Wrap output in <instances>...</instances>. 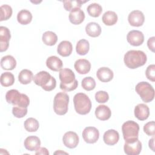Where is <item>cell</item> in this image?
Instances as JSON below:
<instances>
[{
	"label": "cell",
	"instance_id": "cell-30",
	"mask_svg": "<svg viewBox=\"0 0 155 155\" xmlns=\"http://www.w3.org/2000/svg\"><path fill=\"white\" fill-rule=\"evenodd\" d=\"M90 44L89 42L84 39L79 40L76 46V51L79 55H85L89 51Z\"/></svg>",
	"mask_w": 155,
	"mask_h": 155
},
{
	"label": "cell",
	"instance_id": "cell-4",
	"mask_svg": "<svg viewBox=\"0 0 155 155\" xmlns=\"http://www.w3.org/2000/svg\"><path fill=\"white\" fill-rule=\"evenodd\" d=\"M73 102L76 113L85 115L88 114L91 108V102L87 94L78 93L74 96Z\"/></svg>",
	"mask_w": 155,
	"mask_h": 155
},
{
	"label": "cell",
	"instance_id": "cell-23",
	"mask_svg": "<svg viewBox=\"0 0 155 155\" xmlns=\"http://www.w3.org/2000/svg\"><path fill=\"white\" fill-rule=\"evenodd\" d=\"M22 94V93H20L18 90L12 89L7 92L5 99L8 104H11L13 106L17 105L21 99Z\"/></svg>",
	"mask_w": 155,
	"mask_h": 155
},
{
	"label": "cell",
	"instance_id": "cell-44",
	"mask_svg": "<svg viewBox=\"0 0 155 155\" xmlns=\"http://www.w3.org/2000/svg\"><path fill=\"white\" fill-rule=\"evenodd\" d=\"M56 153H58V154H59V153H64V154H67V153H65V152H61V153H59V151H56V152H55V153H54V154H56Z\"/></svg>",
	"mask_w": 155,
	"mask_h": 155
},
{
	"label": "cell",
	"instance_id": "cell-3",
	"mask_svg": "<svg viewBox=\"0 0 155 155\" xmlns=\"http://www.w3.org/2000/svg\"><path fill=\"white\" fill-rule=\"evenodd\" d=\"M34 82L43 90L50 91L55 88L56 81L49 73L45 71H41L36 74L33 77Z\"/></svg>",
	"mask_w": 155,
	"mask_h": 155
},
{
	"label": "cell",
	"instance_id": "cell-6",
	"mask_svg": "<svg viewBox=\"0 0 155 155\" xmlns=\"http://www.w3.org/2000/svg\"><path fill=\"white\" fill-rule=\"evenodd\" d=\"M122 131L125 142L134 140L138 139L139 126L133 120H128L123 124Z\"/></svg>",
	"mask_w": 155,
	"mask_h": 155
},
{
	"label": "cell",
	"instance_id": "cell-25",
	"mask_svg": "<svg viewBox=\"0 0 155 155\" xmlns=\"http://www.w3.org/2000/svg\"><path fill=\"white\" fill-rule=\"evenodd\" d=\"M85 31L89 36L96 38L101 35V27L97 23L91 22L87 24L85 27Z\"/></svg>",
	"mask_w": 155,
	"mask_h": 155
},
{
	"label": "cell",
	"instance_id": "cell-18",
	"mask_svg": "<svg viewBox=\"0 0 155 155\" xmlns=\"http://www.w3.org/2000/svg\"><path fill=\"white\" fill-rule=\"evenodd\" d=\"M96 76L98 79L103 82H108L110 81L113 78V71L108 67H101L99 68L97 72Z\"/></svg>",
	"mask_w": 155,
	"mask_h": 155
},
{
	"label": "cell",
	"instance_id": "cell-10",
	"mask_svg": "<svg viewBox=\"0 0 155 155\" xmlns=\"http://www.w3.org/2000/svg\"><path fill=\"white\" fill-rule=\"evenodd\" d=\"M127 40L133 46H139L144 41V35L139 30H131L127 34Z\"/></svg>",
	"mask_w": 155,
	"mask_h": 155
},
{
	"label": "cell",
	"instance_id": "cell-5",
	"mask_svg": "<svg viewBox=\"0 0 155 155\" xmlns=\"http://www.w3.org/2000/svg\"><path fill=\"white\" fill-rule=\"evenodd\" d=\"M69 96L65 92L57 93L53 100L54 111L58 115H64L68 111Z\"/></svg>",
	"mask_w": 155,
	"mask_h": 155
},
{
	"label": "cell",
	"instance_id": "cell-33",
	"mask_svg": "<svg viewBox=\"0 0 155 155\" xmlns=\"http://www.w3.org/2000/svg\"><path fill=\"white\" fill-rule=\"evenodd\" d=\"M88 15L92 17L96 18L99 16L102 12V6L97 3L90 4L87 8Z\"/></svg>",
	"mask_w": 155,
	"mask_h": 155
},
{
	"label": "cell",
	"instance_id": "cell-22",
	"mask_svg": "<svg viewBox=\"0 0 155 155\" xmlns=\"http://www.w3.org/2000/svg\"><path fill=\"white\" fill-rule=\"evenodd\" d=\"M47 67L52 71H58L61 70L63 67V63L61 59L56 56L48 57L46 60Z\"/></svg>",
	"mask_w": 155,
	"mask_h": 155
},
{
	"label": "cell",
	"instance_id": "cell-2",
	"mask_svg": "<svg viewBox=\"0 0 155 155\" xmlns=\"http://www.w3.org/2000/svg\"><path fill=\"white\" fill-rule=\"evenodd\" d=\"M59 78L61 81L60 88L61 90L71 91L78 87V82L75 79V74L71 69H61L59 73Z\"/></svg>",
	"mask_w": 155,
	"mask_h": 155
},
{
	"label": "cell",
	"instance_id": "cell-7",
	"mask_svg": "<svg viewBox=\"0 0 155 155\" xmlns=\"http://www.w3.org/2000/svg\"><path fill=\"white\" fill-rule=\"evenodd\" d=\"M135 90L140 96L141 99L146 102H150L154 99V90L153 86L147 82H140L135 87Z\"/></svg>",
	"mask_w": 155,
	"mask_h": 155
},
{
	"label": "cell",
	"instance_id": "cell-13",
	"mask_svg": "<svg viewBox=\"0 0 155 155\" xmlns=\"http://www.w3.org/2000/svg\"><path fill=\"white\" fill-rule=\"evenodd\" d=\"M64 145L69 148H74L77 147L79 143L78 135L73 131L66 132L62 138Z\"/></svg>",
	"mask_w": 155,
	"mask_h": 155
},
{
	"label": "cell",
	"instance_id": "cell-29",
	"mask_svg": "<svg viewBox=\"0 0 155 155\" xmlns=\"http://www.w3.org/2000/svg\"><path fill=\"white\" fill-rule=\"evenodd\" d=\"M42 40L45 45L52 46L56 43L58 36L55 33L51 31H47L42 35Z\"/></svg>",
	"mask_w": 155,
	"mask_h": 155
},
{
	"label": "cell",
	"instance_id": "cell-37",
	"mask_svg": "<svg viewBox=\"0 0 155 155\" xmlns=\"http://www.w3.org/2000/svg\"><path fill=\"white\" fill-rule=\"evenodd\" d=\"M12 113L15 117L18 118H22L27 114V108L20 107L18 106H13L12 108Z\"/></svg>",
	"mask_w": 155,
	"mask_h": 155
},
{
	"label": "cell",
	"instance_id": "cell-1",
	"mask_svg": "<svg viewBox=\"0 0 155 155\" xmlns=\"http://www.w3.org/2000/svg\"><path fill=\"white\" fill-rule=\"evenodd\" d=\"M147 60L146 54L140 50H129L124 55L125 65L131 69L137 68L145 65Z\"/></svg>",
	"mask_w": 155,
	"mask_h": 155
},
{
	"label": "cell",
	"instance_id": "cell-16",
	"mask_svg": "<svg viewBox=\"0 0 155 155\" xmlns=\"http://www.w3.org/2000/svg\"><path fill=\"white\" fill-rule=\"evenodd\" d=\"M74 67L78 73L85 74L90 71L91 63L87 59H79L75 62Z\"/></svg>",
	"mask_w": 155,
	"mask_h": 155
},
{
	"label": "cell",
	"instance_id": "cell-20",
	"mask_svg": "<svg viewBox=\"0 0 155 155\" xmlns=\"http://www.w3.org/2000/svg\"><path fill=\"white\" fill-rule=\"evenodd\" d=\"M95 115L101 120H107L111 117V111L107 105H99L95 110Z\"/></svg>",
	"mask_w": 155,
	"mask_h": 155
},
{
	"label": "cell",
	"instance_id": "cell-36",
	"mask_svg": "<svg viewBox=\"0 0 155 155\" xmlns=\"http://www.w3.org/2000/svg\"><path fill=\"white\" fill-rule=\"evenodd\" d=\"M82 87L87 91H91L96 87V82L94 79L90 76L84 78L82 81Z\"/></svg>",
	"mask_w": 155,
	"mask_h": 155
},
{
	"label": "cell",
	"instance_id": "cell-32",
	"mask_svg": "<svg viewBox=\"0 0 155 155\" xmlns=\"http://www.w3.org/2000/svg\"><path fill=\"white\" fill-rule=\"evenodd\" d=\"M88 1H80V0H68L64 1V7L67 11H71L76 8H80L82 5Z\"/></svg>",
	"mask_w": 155,
	"mask_h": 155
},
{
	"label": "cell",
	"instance_id": "cell-39",
	"mask_svg": "<svg viewBox=\"0 0 155 155\" xmlns=\"http://www.w3.org/2000/svg\"><path fill=\"white\" fill-rule=\"evenodd\" d=\"M155 124L154 121H150L145 124L143 126V131L148 136H154L155 134Z\"/></svg>",
	"mask_w": 155,
	"mask_h": 155
},
{
	"label": "cell",
	"instance_id": "cell-28",
	"mask_svg": "<svg viewBox=\"0 0 155 155\" xmlns=\"http://www.w3.org/2000/svg\"><path fill=\"white\" fill-rule=\"evenodd\" d=\"M33 74L31 71L28 69H23L20 71L18 75V80L21 84L26 85L31 82L32 79H33Z\"/></svg>",
	"mask_w": 155,
	"mask_h": 155
},
{
	"label": "cell",
	"instance_id": "cell-34",
	"mask_svg": "<svg viewBox=\"0 0 155 155\" xmlns=\"http://www.w3.org/2000/svg\"><path fill=\"white\" fill-rule=\"evenodd\" d=\"M15 82V77L12 73L5 72L1 75V84L4 87H9Z\"/></svg>",
	"mask_w": 155,
	"mask_h": 155
},
{
	"label": "cell",
	"instance_id": "cell-9",
	"mask_svg": "<svg viewBox=\"0 0 155 155\" xmlns=\"http://www.w3.org/2000/svg\"><path fill=\"white\" fill-rule=\"evenodd\" d=\"M82 137L85 142L88 143H94L99 139V130L94 127H85L82 131Z\"/></svg>",
	"mask_w": 155,
	"mask_h": 155
},
{
	"label": "cell",
	"instance_id": "cell-17",
	"mask_svg": "<svg viewBox=\"0 0 155 155\" xmlns=\"http://www.w3.org/2000/svg\"><path fill=\"white\" fill-rule=\"evenodd\" d=\"M119 139V133L113 129H110L105 131L104 134L103 140L105 144L108 145H115Z\"/></svg>",
	"mask_w": 155,
	"mask_h": 155
},
{
	"label": "cell",
	"instance_id": "cell-11",
	"mask_svg": "<svg viewBox=\"0 0 155 155\" xmlns=\"http://www.w3.org/2000/svg\"><path fill=\"white\" fill-rule=\"evenodd\" d=\"M129 24L134 27H140L143 25L145 21L143 13L140 10H133L128 16Z\"/></svg>",
	"mask_w": 155,
	"mask_h": 155
},
{
	"label": "cell",
	"instance_id": "cell-35",
	"mask_svg": "<svg viewBox=\"0 0 155 155\" xmlns=\"http://www.w3.org/2000/svg\"><path fill=\"white\" fill-rule=\"evenodd\" d=\"M1 10V19L0 21H5L8 19L12 15V7L7 4L2 5L0 7Z\"/></svg>",
	"mask_w": 155,
	"mask_h": 155
},
{
	"label": "cell",
	"instance_id": "cell-14",
	"mask_svg": "<svg viewBox=\"0 0 155 155\" xmlns=\"http://www.w3.org/2000/svg\"><path fill=\"white\" fill-rule=\"evenodd\" d=\"M69 21L74 25L81 24L85 19V13L81 8H76L70 11L68 16Z\"/></svg>",
	"mask_w": 155,
	"mask_h": 155
},
{
	"label": "cell",
	"instance_id": "cell-42",
	"mask_svg": "<svg viewBox=\"0 0 155 155\" xmlns=\"http://www.w3.org/2000/svg\"><path fill=\"white\" fill-rule=\"evenodd\" d=\"M35 154H49V152L45 147H39L35 153Z\"/></svg>",
	"mask_w": 155,
	"mask_h": 155
},
{
	"label": "cell",
	"instance_id": "cell-8",
	"mask_svg": "<svg viewBox=\"0 0 155 155\" xmlns=\"http://www.w3.org/2000/svg\"><path fill=\"white\" fill-rule=\"evenodd\" d=\"M124 150L127 155H138L142 150V143L138 139L125 142L124 146Z\"/></svg>",
	"mask_w": 155,
	"mask_h": 155
},
{
	"label": "cell",
	"instance_id": "cell-40",
	"mask_svg": "<svg viewBox=\"0 0 155 155\" xmlns=\"http://www.w3.org/2000/svg\"><path fill=\"white\" fill-rule=\"evenodd\" d=\"M145 74L148 79L152 82L155 81V65L154 64L148 66L145 71Z\"/></svg>",
	"mask_w": 155,
	"mask_h": 155
},
{
	"label": "cell",
	"instance_id": "cell-24",
	"mask_svg": "<svg viewBox=\"0 0 155 155\" xmlns=\"http://www.w3.org/2000/svg\"><path fill=\"white\" fill-rule=\"evenodd\" d=\"M16 66V61L11 55H7L1 59V67L3 70H12Z\"/></svg>",
	"mask_w": 155,
	"mask_h": 155
},
{
	"label": "cell",
	"instance_id": "cell-21",
	"mask_svg": "<svg viewBox=\"0 0 155 155\" xmlns=\"http://www.w3.org/2000/svg\"><path fill=\"white\" fill-rule=\"evenodd\" d=\"M73 51L72 44L68 41H61L57 47V52L63 57L70 56Z\"/></svg>",
	"mask_w": 155,
	"mask_h": 155
},
{
	"label": "cell",
	"instance_id": "cell-43",
	"mask_svg": "<svg viewBox=\"0 0 155 155\" xmlns=\"http://www.w3.org/2000/svg\"><path fill=\"white\" fill-rule=\"evenodd\" d=\"M148 145H149V147L151 149V150L153 151H154V136L153 137V138L150 139L149 142H148Z\"/></svg>",
	"mask_w": 155,
	"mask_h": 155
},
{
	"label": "cell",
	"instance_id": "cell-19",
	"mask_svg": "<svg viewBox=\"0 0 155 155\" xmlns=\"http://www.w3.org/2000/svg\"><path fill=\"white\" fill-rule=\"evenodd\" d=\"M24 145L25 148L28 151H36L40 147L41 140L37 136H30L25 139Z\"/></svg>",
	"mask_w": 155,
	"mask_h": 155
},
{
	"label": "cell",
	"instance_id": "cell-12",
	"mask_svg": "<svg viewBox=\"0 0 155 155\" xmlns=\"http://www.w3.org/2000/svg\"><path fill=\"white\" fill-rule=\"evenodd\" d=\"M11 38L10 30L4 26L0 27V51H6L9 45V41Z\"/></svg>",
	"mask_w": 155,
	"mask_h": 155
},
{
	"label": "cell",
	"instance_id": "cell-26",
	"mask_svg": "<svg viewBox=\"0 0 155 155\" xmlns=\"http://www.w3.org/2000/svg\"><path fill=\"white\" fill-rule=\"evenodd\" d=\"M17 20L22 25H27L32 20V15L27 10L23 9L19 11L17 15Z\"/></svg>",
	"mask_w": 155,
	"mask_h": 155
},
{
	"label": "cell",
	"instance_id": "cell-27",
	"mask_svg": "<svg viewBox=\"0 0 155 155\" xmlns=\"http://www.w3.org/2000/svg\"><path fill=\"white\" fill-rule=\"evenodd\" d=\"M102 22L106 25H113L117 21V15L113 11H107L104 13L102 18Z\"/></svg>",
	"mask_w": 155,
	"mask_h": 155
},
{
	"label": "cell",
	"instance_id": "cell-38",
	"mask_svg": "<svg viewBox=\"0 0 155 155\" xmlns=\"http://www.w3.org/2000/svg\"><path fill=\"white\" fill-rule=\"evenodd\" d=\"M95 99L99 103H105L109 99V95L105 91H99L95 94Z\"/></svg>",
	"mask_w": 155,
	"mask_h": 155
},
{
	"label": "cell",
	"instance_id": "cell-31",
	"mask_svg": "<svg viewBox=\"0 0 155 155\" xmlns=\"http://www.w3.org/2000/svg\"><path fill=\"white\" fill-rule=\"evenodd\" d=\"M24 128L28 132L36 131L39 127V122L33 117H29L24 122Z\"/></svg>",
	"mask_w": 155,
	"mask_h": 155
},
{
	"label": "cell",
	"instance_id": "cell-15",
	"mask_svg": "<svg viewBox=\"0 0 155 155\" xmlns=\"http://www.w3.org/2000/svg\"><path fill=\"white\" fill-rule=\"evenodd\" d=\"M134 116L140 120H145L148 119L150 115L148 107L145 104H139L134 108Z\"/></svg>",
	"mask_w": 155,
	"mask_h": 155
},
{
	"label": "cell",
	"instance_id": "cell-41",
	"mask_svg": "<svg viewBox=\"0 0 155 155\" xmlns=\"http://www.w3.org/2000/svg\"><path fill=\"white\" fill-rule=\"evenodd\" d=\"M155 41V37L153 36L148 39L147 41V45L148 48L153 52H154V42Z\"/></svg>",
	"mask_w": 155,
	"mask_h": 155
}]
</instances>
